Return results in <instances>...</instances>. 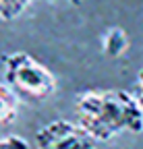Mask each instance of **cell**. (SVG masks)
Listing matches in <instances>:
<instances>
[{"label": "cell", "mask_w": 143, "mask_h": 149, "mask_svg": "<svg viewBox=\"0 0 143 149\" xmlns=\"http://www.w3.org/2000/svg\"><path fill=\"white\" fill-rule=\"evenodd\" d=\"M31 4V0H0V19L2 21H15L21 17L25 8Z\"/></svg>", "instance_id": "6"}, {"label": "cell", "mask_w": 143, "mask_h": 149, "mask_svg": "<svg viewBox=\"0 0 143 149\" xmlns=\"http://www.w3.org/2000/svg\"><path fill=\"white\" fill-rule=\"evenodd\" d=\"M137 100H139V104H141V108H143V68L139 70V77H137Z\"/></svg>", "instance_id": "8"}, {"label": "cell", "mask_w": 143, "mask_h": 149, "mask_svg": "<svg viewBox=\"0 0 143 149\" xmlns=\"http://www.w3.org/2000/svg\"><path fill=\"white\" fill-rule=\"evenodd\" d=\"M68 2H70V4H79V2H81V0H68Z\"/></svg>", "instance_id": "9"}, {"label": "cell", "mask_w": 143, "mask_h": 149, "mask_svg": "<svg viewBox=\"0 0 143 149\" xmlns=\"http://www.w3.org/2000/svg\"><path fill=\"white\" fill-rule=\"evenodd\" d=\"M4 83L27 104H40L56 91V77L40 60L27 52H13L4 56Z\"/></svg>", "instance_id": "2"}, {"label": "cell", "mask_w": 143, "mask_h": 149, "mask_svg": "<svg viewBox=\"0 0 143 149\" xmlns=\"http://www.w3.org/2000/svg\"><path fill=\"white\" fill-rule=\"evenodd\" d=\"M0 149H31V147H29V143L23 137L10 135V137L0 139Z\"/></svg>", "instance_id": "7"}, {"label": "cell", "mask_w": 143, "mask_h": 149, "mask_svg": "<svg viewBox=\"0 0 143 149\" xmlns=\"http://www.w3.org/2000/svg\"><path fill=\"white\" fill-rule=\"evenodd\" d=\"M35 149H98V141L79 122L52 120L35 133Z\"/></svg>", "instance_id": "3"}, {"label": "cell", "mask_w": 143, "mask_h": 149, "mask_svg": "<svg viewBox=\"0 0 143 149\" xmlns=\"http://www.w3.org/2000/svg\"><path fill=\"white\" fill-rule=\"evenodd\" d=\"M19 102L21 100L17 97V93L6 83H0V128H4L17 120Z\"/></svg>", "instance_id": "4"}, {"label": "cell", "mask_w": 143, "mask_h": 149, "mask_svg": "<svg viewBox=\"0 0 143 149\" xmlns=\"http://www.w3.org/2000/svg\"><path fill=\"white\" fill-rule=\"evenodd\" d=\"M102 50L106 56H110V58H118L122 56L124 52L129 50V37L124 33L120 27H112L104 33L102 37Z\"/></svg>", "instance_id": "5"}, {"label": "cell", "mask_w": 143, "mask_h": 149, "mask_svg": "<svg viewBox=\"0 0 143 149\" xmlns=\"http://www.w3.org/2000/svg\"><path fill=\"white\" fill-rule=\"evenodd\" d=\"M77 122L96 141H110L120 133L143 130V108L124 89H93L79 95L75 104Z\"/></svg>", "instance_id": "1"}]
</instances>
